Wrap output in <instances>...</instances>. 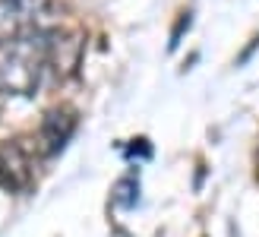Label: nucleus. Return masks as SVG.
<instances>
[{
  "mask_svg": "<svg viewBox=\"0 0 259 237\" xmlns=\"http://www.w3.org/2000/svg\"><path fill=\"white\" fill-rule=\"evenodd\" d=\"M73 127H76V117L73 114H67V111H51L45 117V124H41V136H38V139H41V149L48 155L60 152L63 146H67Z\"/></svg>",
  "mask_w": 259,
  "mask_h": 237,
  "instance_id": "obj_1",
  "label": "nucleus"
},
{
  "mask_svg": "<svg viewBox=\"0 0 259 237\" xmlns=\"http://www.w3.org/2000/svg\"><path fill=\"white\" fill-rule=\"evenodd\" d=\"M25 180H29V155L22 152V146H0V183L16 190Z\"/></svg>",
  "mask_w": 259,
  "mask_h": 237,
  "instance_id": "obj_2",
  "label": "nucleus"
},
{
  "mask_svg": "<svg viewBox=\"0 0 259 237\" xmlns=\"http://www.w3.org/2000/svg\"><path fill=\"white\" fill-rule=\"evenodd\" d=\"M79 48H82V42L79 38H54V42H48V57L57 63V70L60 73H70L73 67H76V60H79Z\"/></svg>",
  "mask_w": 259,
  "mask_h": 237,
  "instance_id": "obj_3",
  "label": "nucleus"
},
{
  "mask_svg": "<svg viewBox=\"0 0 259 237\" xmlns=\"http://www.w3.org/2000/svg\"><path fill=\"white\" fill-rule=\"evenodd\" d=\"M136 200H139V183H136L133 177L120 180L117 190H114V203H117V206H133Z\"/></svg>",
  "mask_w": 259,
  "mask_h": 237,
  "instance_id": "obj_4",
  "label": "nucleus"
},
{
  "mask_svg": "<svg viewBox=\"0 0 259 237\" xmlns=\"http://www.w3.org/2000/svg\"><path fill=\"white\" fill-rule=\"evenodd\" d=\"M45 0H13V7L22 10V13H35V10H41Z\"/></svg>",
  "mask_w": 259,
  "mask_h": 237,
  "instance_id": "obj_5",
  "label": "nucleus"
}]
</instances>
